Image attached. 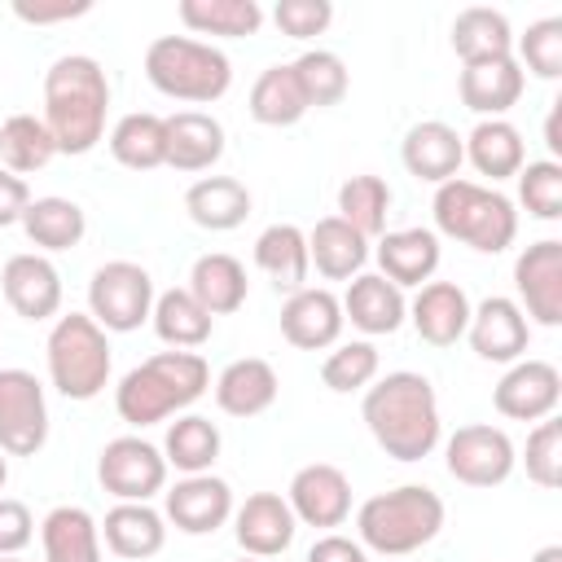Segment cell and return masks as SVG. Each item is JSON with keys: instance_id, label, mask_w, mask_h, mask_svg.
I'll list each match as a JSON object with an SVG mask.
<instances>
[{"instance_id": "cell-1", "label": "cell", "mask_w": 562, "mask_h": 562, "mask_svg": "<svg viewBox=\"0 0 562 562\" xmlns=\"http://www.w3.org/2000/svg\"><path fill=\"white\" fill-rule=\"evenodd\" d=\"M360 417H364L373 443L391 461H404V465L430 457L443 443V417H439L435 382L426 373H413V369H395V373L378 378L373 386H364Z\"/></svg>"}, {"instance_id": "cell-2", "label": "cell", "mask_w": 562, "mask_h": 562, "mask_svg": "<svg viewBox=\"0 0 562 562\" xmlns=\"http://www.w3.org/2000/svg\"><path fill=\"white\" fill-rule=\"evenodd\" d=\"M44 127L57 140V154H92L105 140L110 119V79L105 66L88 53H61L44 70Z\"/></svg>"}, {"instance_id": "cell-3", "label": "cell", "mask_w": 562, "mask_h": 562, "mask_svg": "<svg viewBox=\"0 0 562 562\" xmlns=\"http://www.w3.org/2000/svg\"><path fill=\"white\" fill-rule=\"evenodd\" d=\"M211 391V364L202 351H154L149 360L132 364L114 386V413L132 426H158L189 413Z\"/></svg>"}, {"instance_id": "cell-4", "label": "cell", "mask_w": 562, "mask_h": 562, "mask_svg": "<svg viewBox=\"0 0 562 562\" xmlns=\"http://www.w3.org/2000/svg\"><path fill=\"white\" fill-rule=\"evenodd\" d=\"M430 215H435V237L461 241V246H470L479 255H501L518 237L514 198L492 189V184H483V180L452 176V180L435 184Z\"/></svg>"}, {"instance_id": "cell-5", "label": "cell", "mask_w": 562, "mask_h": 562, "mask_svg": "<svg viewBox=\"0 0 562 562\" xmlns=\"http://www.w3.org/2000/svg\"><path fill=\"white\" fill-rule=\"evenodd\" d=\"M443 496L426 483H400L391 492L369 496L356 509V540L364 544V553H382V558H408L422 544H430L443 531Z\"/></svg>"}, {"instance_id": "cell-6", "label": "cell", "mask_w": 562, "mask_h": 562, "mask_svg": "<svg viewBox=\"0 0 562 562\" xmlns=\"http://www.w3.org/2000/svg\"><path fill=\"white\" fill-rule=\"evenodd\" d=\"M44 364H48V382L57 395L88 404L110 386V373H114L110 334L88 312H66L48 329Z\"/></svg>"}, {"instance_id": "cell-7", "label": "cell", "mask_w": 562, "mask_h": 562, "mask_svg": "<svg viewBox=\"0 0 562 562\" xmlns=\"http://www.w3.org/2000/svg\"><path fill=\"white\" fill-rule=\"evenodd\" d=\"M145 79L184 105H211L233 88V61L224 48L193 35H158L145 48Z\"/></svg>"}, {"instance_id": "cell-8", "label": "cell", "mask_w": 562, "mask_h": 562, "mask_svg": "<svg viewBox=\"0 0 562 562\" xmlns=\"http://www.w3.org/2000/svg\"><path fill=\"white\" fill-rule=\"evenodd\" d=\"M154 277L149 268L132 263V259H110L92 272L88 281V316L105 329V334H132L149 321L154 312Z\"/></svg>"}, {"instance_id": "cell-9", "label": "cell", "mask_w": 562, "mask_h": 562, "mask_svg": "<svg viewBox=\"0 0 562 562\" xmlns=\"http://www.w3.org/2000/svg\"><path fill=\"white\" fill-rule=\"evenodd\" d=\"M443 465L465 487H501L518 465V448L501 426L470 422L443 439Z\"/></svg>"}, {"instance_id": "cell-10", "label": "cell", "mask_w": 562, "mask_h": 562, "mask_svg": "<svg viewBox=\"0 0 562 562\" xmlns=\"http://www.w3.org/2000/svg\"><path fill=\"white\" fill-rule=\"evenodd\" d=\"M48 443V395L31 369H0V452L35 457Z\"/></svg>"}, {"instance_id": "cell-11", "label": "cell", "mask_w": 562, "mask_h": 562, "mask_svg": "<svg viewBox=\"0 0 562 562\" xmlns=\"http://www.w3.org/2000/svg\"><path fill=\"white\" fill-rule=\"evenodd\" d=\"M167 474L171 470L162 448L140 435H119L97 457V483L114 501H154L158 492H167Z\"/></svg>"}, {"instance_id": "cell-12", "label": "cell", "mask_w": 562, "mask_h": 562, "mask_svg": "<svg viewBox=\"0 0 562 562\" xmlns=\"http://www.w3.org/2000/svg\"><path fill=\"white\" fill-rule=\"evenodd\" d=\"M514 303L531 325H544V329L562 325V241L558 237H540L518 250Z\"/></svg>"}, {"instance_id": "cell-13", "label": "cell", "mask_w": 562, "mask_h": 562, "mask_svg": "<svg viewBox=\"0 0 562 562\" xmlns=\"http://www.w3.org/2000/svg\"><path fill=\"white\" fill-rule=\"evenodd\" d=\"M233 505H237L233 501V487L215 470H206V474H180L162 492V518L180 536H215L233 518Z\"/></svg>"}, {"instance_id": "cell-14", "label": "cell", "mask_w": 562, "mask_h": 562, "mask_svg": "<svg viewBox=\"0 0 562 562\" xmlns=\"http://www.w3.org/2000/svg\"><path fill=\"white\" fill-rule=\"evenodd\" d=\"M492 404L505 422H544L558 413L562 404V373L549 360L522 356L514 364H505L501 382L492 386Z\"/></svg>"}, {"instance_id": "cell-15", "label": "cell", "mask_w": 562, "mask_h": 562, "mask_svg": "<svg viewBox=\"0 0 562 562\" xmlns=\"http://www.w3.org/2000/svg\"><path fill=\"white\" fill-rule=\"evenodd\" d=\"M465 342L487 364H514L531 347V321L522 316V307L509 294H487L483 303L470 307Z\"/></svg>"}, {"instance_id": "cell-16", "label": "cell", "mask_w": 562, "mask_h": 562, "mask_svg": "<svg viewBox=\"0 0 562 562\" xmlns=\"http://www.w3.org/2000/svg\"><path fill=\"white\" fill-rule=\"evenodd\" d=\"M285 505L303 527L334 531L351 518V479L329 461L299 465L290 487H285Z\"/></svg>"}, {"instance_id": "cell-17", "label": "cell", "mask_w": 562, "mask_h": 562, "mask_svg": "<svg viewBox=\"0 0 562 562\" xmlns=\"http://www.w3.org/2000/svg\"><path fill=\"white\" fill-rule=\"evenodd\" d=\"M0 290H4V303L31 325L57 321V312H61V272L40 250L9 255L0 268Z\"/></svg>"}, {"instance_id": "cell-18", "label": "cell", "mask_w": 562, "mask_h": 562, "mask_svg": "<svg viewBox=\"0 0 562 562\" xmlns=\"http://www.w3.org/2000/svg\"><path fill=\"white\" fill-rule=\"evenodd\" d=\"M233 536L241 544L246 558H281L294 536H299V518L290 514L281 492H250L241 505H233Z\"/></svg>"}, {"instance_id": "cell-19", "label": "cell", "mask_w": 562, "mask_h": 562, "mask_svg": "<svg viewBox=\"0 0 562 562\" xmlns=\"http://www.w3.org/2000/svg\"><path fill=\"white\" fill-rule=\"evenodd\" d=\"M342 303L329 285H303L281 303V338L299 351H329L342 338Z\"/></svg>"}, {"instance_id": "cell-20", "label": "cell", "mask_w": 562, "mask_h": 562, "mask_svg": "<svg viewBox=\"0 0 562 562\" xmlns=\"http://www.w3.org/2000/svg\"><path fill=\"white\" fill-rule=\"evenodd\" d=\"M373 259H378V272L400 285V290H417L426 281H435L439 272V259H443V246L435 237V228H386L378 241H373Z\"/></svg>"}, {"instance_id": "cell-21", "label": "cell", "mask_w": 562, "mask_h": 562, "mask_svg": "<svg viewBox=\"0 0 562 562\" xmlns=\"http://www.w3.org/2000/svg\"><path fill=\"white\" fill-rule=\"evenodd\" d=\"M527 88V75L522 66L509 57H487V61H470L461 66V79H457V92H461V105L479 119H505L518 97Z\"/></svg>"}, {"instance_id": "cell-22", "label": "cell", "mask_w": 562, "mask_h": 562, "mask_svg": "<svg viewBox=\"0 0 562 562\" xmlns=\"http://www.w3.org/2000/svg\"><path fill=\"white\" fill-rule=\"evenodd\" d=\"M400 162L408 176L426 180V184H443L452 176H461L465 149H461V132L443 119H422L404 132L400 140Z\"/></svg>"}, {"instance_id": "cell-23", "label": "cell", "mask_w": 562, "mask_h": 562, "mask_svg": "<svg viewBox=\"0 0 562 562\" xmlns=\"http://www.w3.org/2000/svg\"><path fill=\"white\" fill-rule=\"evenodd\" d=\"M470 294L457 281H426L408 299V321L422 342L430 347H457L470 325Z\"/></svg>"}, {"instance_id": "cell-24", "label": "cell", "mask_w": 562, "mask_h": 562, "mask_svg": "<svg viewBox=\"0 0 562 562\" xmlns=\"http://www.w3.org/2000/svg\"><path fill=\"white\" fill-rule=\"evenodd\" d=\"M342 321H351L364 338H382L395 334L408 321V299L400 285H391L382 272H360L347 281L342 290Z\"/></svg>"}, {"instance_id": "cell-25", "label": "cell", "mask_w": 562, "mask_h": 562, "mask_svg": "<svg viewBox=\"0 0 562 562\" xmlns=\"http://www.w3.org/2000/svg\"><path fill=\"white\" fill-rule=\"evenodd\" d=\"M101 544L123 562H145L167 544V518L149 501H114L101 518Z\"/></svg>"}, {"instance_id": "cell-26", "label": "cell", "mask_w": 562, "mask_h": 562, "mask_svg": "<svg viewBox=\"0 0 562 562\" xmlns=\"http://www.w3.org/2000/svg\"><path fill=\"white\" fill-rule=\"evenodd\" d=\"M211 391H215L220 413L246 422V417H259V413H268V408L277 404L281 378H277V369H272L263 356H241V360H228V364L215 373Z\"/></svg>"}, {"instance_id": "cell-27", "label": "cell", "mask_w": 562, "mask_h": 562, "mask_svg": "<svg viewBox=\"0 0 562 562\" xmlns=\"http://www.w3.org/2000/svg\"><path fill=\"white\" fill-rule=\"evenodd\" d=\"M224 123L206 110H176L167 114V167L171 171H211L224 158Z\"/></svg>"}, {"instance_id": "cell-28", "label": "cell", "mask_w": 562, "mask_h": 562, "mask_svg": "<svg viewBox=\"0 0 562 562\" xmlns=\"http://www.w3.org/2000/svg\"><path fill=\"white\" fill-rule=\"evenodd\" d=\"M461 149H465V162L496 189L501 180H514L527 162V145H522V132L509 123V119H479L465 136H461Z\"/></svg>"}, {"instance_id": "cell-29", "label": "cell", "mask_w": 562, "mask_h": 562, "mask_svg": "<svg viewBox=\"0 0 562 562\" xmlns=\"http://www.w3.org/2000/svg\"><path fill=\"white\" fill-rule=\"evenodd\" d=\"M255 198L237 176H202L184 189V211L206 233H233L246 224Z\"/></svg>"}, {"instance_id": "cell-30", "label": "cell", "mask_w": 562, "mask_h": 562, "mask_svg": "<svg viewBox=\"0 0 562 562\" xmlns=\"http://www.w3.org/2000/svg\"><path fill=\"white\" fill-rule=\"evenodd\" d=\"M373 246L369 237H360L351 224H342L338 215H325L307 228V259L325 281H351L364 272Z\"/></svg>"}, {"instance_id": "cell-31", "label": "cell", "mask_w": 562, "mask_h": 562, "mask_svg": "<svg viewBox=\"0 0 562 562\" xmlns=\"http://www.w3.org/2000/svg\"><path fill=\"white\" fill-rule=\"evenodd\" d=\"M211 316H233L246 294H250V281H246V263L237 255H224V250H206L193 259L189 268V285H184Z\"/></svg>"}, {"instance_id": "cell-32", "label": "cell", "mask_w": 562, "mask_h": 562, "mask_svg": "<svg viewBox=\"0 0 562 562\" xmlns=\"http://www.w3.org/2000/svg\"><path fill=\"white\" fill-rule=\"evenodd\" d=\"M44 562H101V522L83 505H53L40 522Z\"/></svg>"}, {"instance_id": "cell-33", "label": "cell", "mask_w": 562, "mask_h": 562, "mask_svg": "<svg viewBox=\"0 0 562 562\" xmlns=\"http://www.w3.org/2000/svg\"><path fill=\"white\" fill-rule=\"evenodd\" d=\"M255 268L285 294L307 285L312 259H307V233L299 224H268L255 237Z\"/></svg>"}, {"instance_id": "cell-34", "label": "cell", "mask_w": 562, "mask_h": 562, "mask_svg": "<svg viewBox=\"0 0 562 562\" xmlns=\"http://www.w3.org/2000/svg\"><path fill=\"white\" fill-rule=\"evenodd\" d=\"M22 233L40 255H57V250H75L88 233V215L75 198H31L26 215H22Z\"/></svg>"}, {"instance_id": "cell-35", "label": "cell", "mask_w": 562, "mask_h": 562, "mask_svg": "<svg viewBox=\"0 0 562 562\" xmlns=\"http://www.w3.org/2000/svg\"><path fill=\"white\" fill-rule=\"evenodd\" d=\"M105 145H110L114 162L127 171L167 167V119L149 114V110H132L105 132Z\"/></svg>"}, {"instance_id": "cell-36", "label": "cell", "mask_w": 562, "mask_h": 562, "mask_svg": "<svg viewBox=\"0 0 562 562\" xmlns=\"http://www.w3.org/2000/svg\"><path fill=\"white\" fill-rule=\"evenodd\" d=\"M149 325L154 334L171 347V351H198L211 329H215V316L184 290V285H171L154 299V312H149Z\"/></svg>"}, {"instance_id": "cell-37", "label": "cell", "mask_w": 562, "mask_h": 562, "mask_svg": "<svg viewBox=\"0 0 562 562\" xmlns=\"http://www.w3.org/2000/svg\"><path fill=\"white\" fill-rule=\"evenodd\" d=\"M220 448H224V435H220V426H215L211 417H202V413H180L176 422H167V435H162L167 470L206 474V470H215Z\"/></svg>"}, {"instance_id": "cell-38", "label": "cell", "mask_w": 562, "mask_h": 562, "mask_svg": "<svg viewBox=\"0 0 562 562\" xmlns=\"http://www.w3.org/2000/svg\"><path fill=\"white\" fill-rule=\"evenodd\" d=\"M452 53L461 57V66L470 61H487V57H509L514 53V26L501 9L487 4H470L452 18Z\"/></svg>"}, {"instance_id": "cell-39", "label": "cell", "mask_w": 562, "mask_h": 562, "mask_svg": "<svg viewBox=\"0 0 562 562\" xmlns=\"http://www.w3.org/2000/svg\"><path fill=\"white\" fill-rule=\"evenodd\" d=\"M250 119L263 127H294L307 114V97L294 79L290 61H277L268 70H259V79L250 83V101H246Z\"/></svg>"}, {"instance_id": "cell-40", "label": "cell", "mask_w": 562, "mask_h": 562, "mask_svg": "<svg viewBox=\"0 0 562 562\" xmlns=\"http://www.w3.org/2000/svg\"><path fill=\"white\" fill-rule=\"evenodd\" d=\"M176 18L193 35H215V40H246L263 26V4L259 0H180Z\"/></svg>"}, {"instance_id": "cell-41", "label": "cell", "mask_w": 562, "mask_h": 562, "mask_svg": "<svg viewBox=\"0 0 562 562\" xmlns=\"http://www.w3.org/2000/svg\"><path fill=\"white\" fill-rule=\"evenodd\" d=\"M391 198H395V193H391V184H386L382 176H369V171L347 176V180L338 184V220L351 224L360 237L378 241V237L386 233Z\"/></svg>"}, {"instance_id": "cell-42", "label": "cell", "mask_w": 562, "mask_h": 562, "mask_svg": "<svg viewBox=\"0 0 562 562\" xmlns=\"http://www.w3.org/2000/svg\"><path fill=\"white\" fill-rule=\"evenodd\" d=\"M53 158H57V140L44 127L40 114H9L0 123V162H4V171L31 176V171H44Z\"/></svg>"}, {"instance_id": "cell-43", "label": "cell", "mask_w": 562, "mask_h": 562, "mask_svg": "<svg viewBox=\"0 0 562 562\" xmlns=\"http://www.w3.org/2000/svg\"><path fill=\"white\" fill-rule=\"evenodd\" d=\"M290 66H294V79H299V88H303V97H307V110H329V105H338V101L347 97V88H351L347 61H342L334 48H307V53H299Z\"/></svg>"}, {"instance_id": "cell-44", "label": "cell", "mask_w": 562, "mask_h": 562, "mask_svg": "<svg viewBox=\"0 0 562 562\" xmlns=\"http://www.w3.org/2000/svg\"><path fill=\"white\" fill-rule=\"evenodd\" d=\"M378 369H382V356L369 338H351V342H334L321 360V382L334 391V395H351V391H364L378 382Z\"/></svg>"}, {"instance_id": "cell-45", "label": "cell", "mask_w": 562, "mask_h": 562, "mask_svg": "<svg viewBox=\"0 0 562 562\" xmlns=\"http://www.w3.org/2000/svg\"><path fill=\"white\" fill-rule=\"evenodd\" d=\"M514 180H518L514 206H522L540 224L562 220V162L558 158H527Z\"/></svg>"}, {"instance_id": "cell-46", "label": "cell", "mask_w": 562, "mask_h": 562, "mask_svg": "<svg viewBox=\"0 0 562 562\" xmlns=\"http://www.w3.org/2000/svg\"><path fill=\"white\" fill-rule=\"evenodd\" d=\"M514 61L522 75L531 70L536 79H558L562 75V18H540L522 35H514Z\"/></svg>"}, {"instance_id": "cell-47", "label": "cell", "mask_w": 562, "mask_h": 562, "mask_svg": "<svg viewBox=\"0 0 562 562\" xmlns=\"http://www.w3.org/2000/svg\"><path fill=\"white\" fill-rule=\"evenodd\" d=\"M522 470L536 487L553 492L562 483V422L558 417H544L527 430V443H522Z\"/></svg>"}, {"instance_id": "cell-48", "label": "cell", "mask_w": 562, "mask_h": 562, "mask_svg": "<svg viewBox=\"0 0 562 562\" xmlns=\"http://www.w3.org/2000/svg\"><path fill=\"white\" fill-rule=\"evenodd\" d=\"M272 22L290 40H312V35H325V26L334 22V4L329 0H277Z\"/></svg>"}, {"instance_id": "cell-49", "label": "cell", "mask_w": 562, "mask_h": 562, "mask_svg": "<svg viewBox=\"0 0 562 562\" xmlns=\"http://www.w3.org/2000/svg\"><path fill=\"white\" fill-rule=\"evenodd\" d=\"M35 540V514L18 496H0V558L22 553Z\"/></svg>"}, {"instance_id": "cell-50", "label": "cell", "mask_w": 562, "mask_h": 562, "mask_svg": "<svg viewBox=\"0 0 562 562\" xmlns=\"http://www.w3.org/2000/svg\"><path fill=\"white\" fill-rule=\"evenodd\" d=\"M303 562H369V553H364L360 540H351L342 531H325V536L312 540V549H307Z\"/></svg>"}, {"instance_id": "cell-51", "label": "cell", "mask_w": 562, "mask_h": 562, "mask_svg": "<svg viewBox=\"0 0 562 562\" xmlns=\"http://www.w3.org/2000/svg\"><path fill=\"white\" fill-rule=\"evenodd\" d=\"M92 4L88 0H57V4H26V0H18L13 4V18H22V22H31V26H48V22H70V18H83Z\"/></svg>"}, {"instance_id": "cell-52", "label": "cell", "mask_w": 562, "mask_h": 562, "mask_svg": "<svg viewBox=\"0 0 562 562\" xmlns=\"http://www.w3.org/2000/svg\"><path fill=\"white\" fill-rule=\"evenodd\" d=\"M26 206H31V189H26V180L0 167V228L22 224Z\"/></svg>"}, {"instance_id": "cell-53", "label": "cell", "mask_w": 562, "mask_h": 562, "mask_svg": "<svg viewBox=\"0 0 562 562\" xmlns=\"http://www.w3.org/2000/svg\"><path fill=\"white\" fill-rule=\"evenodd\" d=\"M558 114H562V101H553V110H549V119H544V145H549L553 154H562V140H558Z\"/></svg>"}, {"instance_id": "cell-54", "label": "cell", "mask_w": 562, "mask_h": 562, "mask_svg": "<svg viewBox=\"0 0 562 562\" xmlns=\"http://www.w3.org/2000/svg\"><path fill=\"white\" fill-rule=\"evenodd\" d=\"M531 562H562V544H544V549H536Z\"/></svg>"}, {"instance_id": "cell-55", "label": "cell", "mask_w": 562, "mask_h": 562, "mask_svg": "<svg viewBox=\"0 0 562 562\" xmlns=\"http://www.w3.org/2000/svg\"><path fill=\"white\" fill-rule=\"evenodd\" d=\"M4 483H9V457L0 452V492H4Z\"/></svg>"}, {"instance_id": "cell-56", "label": "cell", "mask_w": 562, "mask_h": 562, "mask_svg": "<svg viewBox=\"0 0 562 562\" xmlns=\"http://www.w3.org/2000/svg\"><path fill=\"white\" fill-rule=\"evenodd\" d=\"M0 562H26V558H22V553H13V558H0Z\"/></svg>"}, {"instance_id": "cell-57", "label": "cell", "mask_w": 562, "mask_h": 562, "mask_svg": "<svg viewBox=\"0 0 562 562\" xmlns=\"http://www.w3.org/2000/svg\"><path fill=\"white\" fill-rule=\"evenodd\" d=\"M237 562H263V558H246V553H241V558H237Z\"/></svg>"}]
</instances>
